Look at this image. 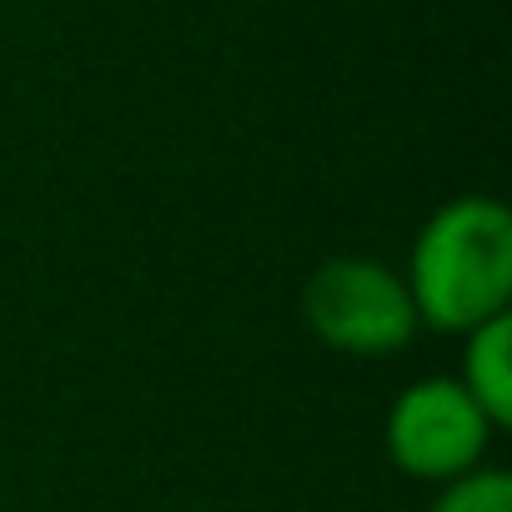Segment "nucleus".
I'll return each mask as SVG.
<instances>
[{
    "instance_id": "39448f33",
    "label": "nucleus",
    "mask_w": 512,
    "mask_h": 512,
    "mask_svg": "<svg viewBox=\"0 0 512 512\" xmlns=\"http://www.w3.org/2000/svg\"><path fill=\"white\" fill-rule=\"evenodd\" d=\"M432 512H512V477L502 467H472L452 482H442Z\"/></svg>"
},
{
    "instance_id": "7ed1b4c3",
    "label": "nucleus",
    "mask_w": 512,
    "mask_h": 512,
    "mask_svg": "<svg viewBox=\"0 0 512 512\" xmlns=\"http://www.w3.org/2000/svg\"><path fill=\"white\" fill-rule=\"evenodd\" d=\"M487 412L467 397L457 377H422L397 392L387 412V452L392 462L417 482H452L472 467H482L492 442Z\"/></svg>"
},
{
    "instance_id": "f257e3e1",
    "label": "nucleus",
    "mask_w": 512,
    "mask_h": 512,
    "mask_svg": "<svg viewBox=\"0 0 512 512\" xmlns=\"http://www.w3.org/2000/svg\"><path fill=\"white\" fill-rule=\"evenodd\" d=\"M417 322L432 332H472L512 302V211L497 196H457L437 206L402 272Z\"/></svg>"
},
{
    "instance_id": "f03ea898",
    "label": "nucleus",
    "mask_w": 512,
    "mask_h": 512,
    "mask_svg": "<svg viewBox=\"0 0 512 512\" xmlns=\"http://www.w3.org/2000/svg\"><path fill=\"white\" fill-rule=\"evenodd\" d=\"M302 317L332 352L392 357L417 337V307L402 282L377 256H332L302 292Z\"/></svg>"
},
{
    "instance_id": "20e7f679",
    "label": "nucleus",
    "mask_w": 512,
    "mask_h": 512,
    "mask_svg": "<svg viewBox=\"0 0 512 512\" xmlns=\"http://www.w3.org/2000/svg\"><path fill=\"white\" fill-rule=\"evenodd\" d=\"M457 382L467 387V397L487 412V422L497 432L512 422V322H507V312L462 332Z\"/></svg>"
}]
</instances>
